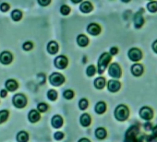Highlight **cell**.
I'll return each mask as SVG.
<instances>
[{
    "mask_svg": "<svg viewBox=\"0 0 157 142\" xmlns=\"http://www.w3.org/2000/svg\"><path fill=\"white\" fill-rule=\"evenodd\" d=\"M112 59V55L110 53H103L98 60V66H97V72L101 75L105 72V70L108 66L110 61Z\"/></svg>",
    "mask_w": 157,
    "mask_h": 142,
    "instance_id": "1",
    "label": "cell"
},
{
    "mask_svg": "<svg viewBox=\"0 0 157 142\" xmlns=\"http://www.w3.org/2000/svg\"><path fill=\"white\" fill-rule=\"evenodd\" d=\"M128 115H129V110L124 104L118 105L115 110V117L117 121L123 122L128 118Z\"/></svg>",
    "mask_w": 157,
    "mask_h": 142,
    "instance_id": "2",
    "label": "cell"
},
{
    "mask_svg": "<svg viewBox=\"0 0 157 142\" xmlns=\"http://www.w3.org/2000/svg\"><path fill=\"white\" fill-rule=\"evenodd\" d=\"M12 103H13V105L16 107V108H24L26 105H27V98L24 94H21V93H18L16 95H14L13 99H12Z\"/></svg>",
    "mask_w": 157,
    "mask_h": 142,
    "instance_id": "3",
    "label": "cell"
},
{
    "mask_svg": "<svg viewBox=\"0 0 157 142\" xmlns=\"http://www.w3.org/2000/svg\"><path fill=\"white\" fill-rule=\"evenodd\" d=\"M108 74L113 79H119L122 75L121 67L117 63H112L108 68Z\"/></svg>",
    "mask_w": 157,
    "mask_h": 142,
    "instance_id": "4",
    "label": "cell"
},
{
    "mask_svg": "<svg viewBox=\"0 0 157 142\" xmlns=\"http://www.w3.org/2000/svg\"><path fill=\"white\" fill-rule=\"evenodd\" d=\"M49 82H50L51 85H53L55 87H58V86H61L65 82V78H64V76L62 74L55 72V73L50 75Z\"/></svg>",
    "mask_w": 157,
    "mask_h": 142,
    "instance_id": "5",
    "label": "cell"
},
{
    "mask_svg": "<svg viewBox=\"0 0 157 142\" xmlns=\"http://www.w3.org/2000/svg\"><path fill=\"white\" fill-rule=\"evenodd\" d=\"M128 58L133 62H139L142 58V53L139 48H131L128 53Z\"/></svg>",
    "mask_w": 157,
    "mask_h": 142,
    "instance_id": "6",
    "label": "cell"
},
{
    "mask_svg": "<svg viewBox=\"0 0 157 142\" xmlns=\"http://www.w3.org/2000/svg\"><path fill=\"white\" fill-rule=\"evenodd\" d=\"M54 63H55V66L58 69H65L68 65L67 58L65 55H59L56 57Z\"/></svg>",
    "mask_w": 157,
    "mask_h": 142,
    "instance_id": "7",
    "label": "cell"
},
{
    "mask_svg": "<svg viewBox=\"0 0 157 142\" xmlns=\"http://www.w3.org/2000/svg\"><path fill=\"white\" fill-rule=\"evenodd\" d=\"M134 25L136 29H140L143 26L144 24V18H143V9L139 10L138 12L135 13L134 15Z\"/></svg>",
    "mask_w": 157,
    "mask_h": 142,
    "instance_id": "8",
    "label": "cell"
},
{
    "mask_svg": "<svg viewBox=\"0 0 157 142\" xmlns=\"http://www.w3.org/2000/svg\"><path fill=\"white\" fill-rule=\"evenodd\" d=\"M140 118H142L143 120L149 121L153 117V112L152 110L148 107V106H143L140 110Z\"/></svg>",
    "mask_w": 157,
    "mask_h": 142,
    "instance_id": "9",
    "label": "cell"
},
{
    "mask_svg": "<svg viewBox=\"0 0 157 142\" xmlns=\"http://www.w3.org/2000/svg\"><path fill=\"white\" fill-rule=\"evenodd\" d=\"M139 133V126L138 125H132L128 128V130L126 133V139L128 141H134L137 134Z\"/></svg>",
    "mask_w": 157,
    "mask_h": 142,
    "instance_id": "10",
    "label": "cell"
},
{
    "mask_svg": "<svg viewBox=\"0 0 157 142\" xmlns=\"http://www.w3.org/2000/svg\"><path fill=\"white\" fill-rule=\"evenodd\" d=\"M87 32L93 36H97L101 33V27L97 23H90L87 27Z\"/></svg>",
    "mask_w": 157,
    "mask_h": 142,
    "instance_id": "11",
    "label": "cell"
},
{
    "mask_svg": "<svg viewBox=\"0 0 157 142\" xmlns=\"http://www.w3.org/2000/svg\"><path fill=\"white\" fill-rule=\"evenodd\" d=\"M13 61V55L11 53L5 51L0 54V62L3 65H10Z\"/></svg>",
    "mask_w": 157,
    "mask_h": 142,
    "instance_id": "12",
    "label": "cell"
},
{
    "mask_svg": "<svg viewBox=\"0 0 157 142\" xmlns=\"http://www.w3.org/2000/svg\"><path fill=\"white\" fill-rule=\"evenodd\" d=\"M121 88V84L119 81L116 80H111L107 83V89L110 92H117Z\"/></svg>",
    "mask_w": 157,
    "mask_h": 142,
    "instance_id": "13",
    "label": "cell"
},
{
    "mask_svg": "<svg viewBox=\"0 0 157 142\" xmlns=\"http://www.w3.org/2000/svg\"><path fill=\"white\" fill-rule=\"evenodd\" d=\"M131 73L135 77H140L143 73V66L140 64H134L131 66Z\"/></svg>",
    "mask_w": 157,
    "mask_h": 142,
    "instance_id": "14",
    "label": "cell"
},
{
    "mask_svg": "<svg viewBox=\"0 0 157 142\" xmlns=\"http://www.w3.org/2000/svg\"><path fill=\"white\" fill-rule=\"evenodd\" d=\"M6 89L9 92H15L19 88V84L15 80H9L6 81Z\"/></svg>",
    "mask_w": 157,
    "mask_h": 142,
    "instance_id": "15",
    "label": "cell"
},
{
    "mask_svg": "<svg viewBox=\"0 0 157 142\" xmlns=\"http://www.w3.org/2000/svg\"><path fill=\"white\" fill-rule=\"evenodd\" d=\"M77 43L81 47H86L89 44V39L84 34H80L77 37Z\"/></svg>",
    "mask_w": 157,
    "mask_h": 142,
    "instance_id": "16",
    "label": "cell"
},
{
    "mask_svg": "<svg viewBox=\"0 0 157 142\" xmlns=\"http://www.w3.org/2000/svg\"><path fill=\"white\" fill-rule=\"evenodd\" d=\"M28 118H29V121L31 123H36L40 120L41 118V115L40 114L38 113V111L36 110H32L30 111L29 114H28Z\"/></svg>",
    "mask_w": 157,
    "mask_h": 142,
    "instance_id": "17",
    "label": "cell"
},
{
    "mask_svg": "<svg viewBox=\"0 0 157 142\" xmlns=\"http://www.w3.org/2000/svg\"><path fill=\"white\" fill-rule=\"evenodd\" d=\"M51 124H52L53 127H55V128H60L63 125V118L60 115L56 114V115L53 116L52 121H51Z\"/></svg>",
    "mask_w": 157,
    "mask_h": 142,
    "instance_id": "18",
    "label": "cell"
},
{
    "mask_svg": "<svg viewBox=\"0 0 157 142\" xmlns=\"http://www.w3.org/2000/svg\"><path fill=\"white\" fill-rule=\"evenodd\" d=\"M93 9H94V7H93L92 3L89 1H84L80 6V9L83 13H90L93 10Z\"/></svg>",
    "mask_w": 157,
    "mask_h": 142,
    "instance_id": "19",
    "label": "cell"
},
{
    "mask_svg": "<svg viewBox=\"0 0 157 142\" xmlns=\"http://www.w3.org/2000/svg\"><path fill=\"white\" fill-rule=\"evenodd\" d=\"M47 51L51 54H56L58 52V44H57V43L55 42V41L49 42V43L47 44Z\"/></svg>",
    "mask_w": 157,
    "mask_h": 142,
    "instance_id": "20",
    "label": "cell"
},
{
    "mask_svg": "<svg viewBox=\"0 0 157 142\" xmlns=\"http://www.w3.org/2000/svg\"><path fill=\"white\" fill-rule=\"evenodd\" d=\"M80 121H81V125H82V126L87 127V126H89V125H91L92 119H91V116H90L88 114H83L81 116Z\"/></svg>",
    "mask_w": 157,
    "mask_h": 142,
    "instance_id": "21",
    "label": "cell"
},
{
    "mask_svg": "<svg viewBox=\"0 0 157 142\" xmlns=\"http://www.w3.org/2000/svg\"><path fill=\"white\" fill-rule=\"evenodd\" d=\"M94 87H95L96 89L102 90V89H104L105 86V79L103 78V77H99V78L95 79V80H94Z\"/></svg>",
    "mask_w": 157,
    "mask_h": 142,
    "instance_id": "22",
    "label": "cell"
},
{
    "mask_svg": "<svg viewBox=\"0 0 157 142\" xmlns=\"http://www.w3.org/2000/svg\"><path fill=\"white\" fill-rule=\"evenodd\" d=\"M106 111V104L104 102H99L95 105V113L98 114H103Z\"/></svg>",
    "mask_w": 157,
    "mask_h": 142,
    "instance_id": "23",
    "label": "cell"
},
{
    "mask_svg": "<svg viewBox=\"0 0 157 142\" xmlns=\"http://www.w3.org/2000/svg\"><path fill=\"white\" fill-rule=\"evenodd\" d=\"M29 140V135L25 131H21L17 135V141L18 142H28Z\"/></svg>",
    "mask_w": 157,
    "mask_h": 142,
    "instance_id": "24",
    "label": "cell"
},
{
    "mask_svg": "<svg viewBox=\"0 0 157 142\" xmlns=\"http://www.w3.org/2000/svg\"><path fill=\"white\" fill-rule=\"evenodd\" d=\"M106 135H107L106 130L105 128H103V127H99V128H97L95 130V136H96V137L98 139H104V138H105L106 137Z\"/></svg>",
    "mask_w": 157,
    "mask_h": 142,
    "instance_id": "25",
    "label": "cell"
},
{
    "mask_svg": "<svg viewBox=\"0 0 157 142\" xmlns=\"http://www.w3.org/2000/svg\"><path fill=\"white\" fill-rule=\"evenodd\" d=\"M11 18L14 21H20L22 19V12L19 9H15L11 13Z\"/></svg>",
    "mask_w": 157,
    "mask_h": 142,
    "instance_id": "26",
    "label": "cell"
},
{
    "mask_svg": "<svg viewBox=\"0 0 157 142\" xmlns=\"http://www.w3.org/2000/svg\"><path fill=\"white\" fill-rule=\"evenodd\" d=\"M9 115H10V113H9L8 110H2V111H0V124L5 123L8 120Z\"/></svg>",
    "mask_w": 157,
    "mask_h": 142,
    "instance_id": "27",
    "label": "cell"
},
{
    "mask_svg": "<svg viewBox=\"0 0 157 142\" xmlns=\"http://www.w3.org/2000/svg\"><path fill=\"white\" fill-rule=\"evenodd\" d=\"M147 9H148V10L150 12L155 13L157 11V2L153 1V0H152V1H151V2H149L148 5H147Z\"/></svg>",
    "mask_w": 157,
    "mask_h": 142,
    "instance_id": "28",
    "label": "cell"
},
{
    "mask_svg": "<svg viewBox=\"0 0 157 142\" xmlns=\"http://www.w3.org/2000/svg\"><path fill=\"white\" fill-rule=\"evenodd\" d=\"M96 73V68L94 65H91L87 67V70H86V74L88 77H93L94 76Z\"/></svg>",
    "mask_w": 157,
    "mask_h": 142,
    "instance_id": "29",
    "label": "cell"
},
{
    "mask_svg": "<svg viewBox=\"0 0 157 142\" xmlns=\"http://www.w3.org/2000/svg\"><path fill=\"white\" fill-rule=\"evenodd\" d=\"M88 105H89V102H88V100L85 99V98L81 99L80 103H78V107H80L81 110H85V109H87Z\"/></svg>",
    "mask_w": 157,
    "mask_h": 142,
    "instance_id": "30",
    "label": "cell"
},
{
    "mask_svg": "<svg viewBox=\"0 0 157 142\" xmlns=\"http://www.w3.org/2000/svg\"><path fill=\"white\" fill-rule=\"evenodd\" d=\"M47 98L50 101H56L57 99V92L55 90H50L47 92Z\"/></svg>",
    "mask_w": 157,
    "mask_h": 142,
    "instance_id": "31",
    "label": "cell"
},
{
    "mask_svg": "<svg viewBox=\"0 0 157 142\" xmlns=\"http://www.w3.org/2000/svg\"><path fill=\"white\" fill-rule=\"evenodd\" d=\"M74 95H75V94H74V92H73L72 90H67V91H65L64 93H63L64 98L67 99V100H71V99H73Z\"/></svg>",
    "mask_w": 157,
    "mask_h": 142,
    "instance_id": "32",
    "label": "cell"
},
{
    "mask_svg": "<svg viewBox=\"0 0 157 142\" xmlns=\"http://www.w3.org/2000/svg\"><path fill=\"white\" fill-rule=\"evenodd\" d=\"M60 12L62 15L64 16H67L70 13V8L67 5H62L61 8H60Z\"/></svg>",
    "mask_w": 157,
    "mask_h": 142,
    "instance_id": "33",
    "label": "cell"
},
{
    "mask_svg": "<svg viewBox=\"0 0 157 142\" xmlns=\"http://www.w3.org/2000/svg\"><path fill=\"white\" fill-rule=\"evenodd\" d=\"M37 109L41 113H45L48 110V105L46 103H39L37 105Z\"/></svg>",
    "mask_w": 157,
    "mask_h": 142,
    "instance_id": "34",
    "label": "cell"
},
{
    "mask_svg": "<svg viewBox=\"0 0 157 142\" xmlns=\"http://www.w3.org/2000/svg\"><path fill=\"white\" fill-rule=\"evenodd\" d=\"M33 43L32 42H26V43H24L23 45H22V48H23V50H25V51H30V50L33 49Z\"/></svg>",
    "mask_w": 157,
    "mask_h": 142,
    "instance_id": "35",
    "label": "cell"
},
{
    "mask_svg": "<svg viewBox=\"0 0 157 142\" xmlns=\"http://www.w3.org/2000/svg\"><path fill=\"white\" fill-rule=\"evenodd\" d=\"M10 6L8 3H2L1 5H0V10H1L2 12H7L10 10Z\"/></svg>",
    "mask_w": 157,
    "mask_h": 142,
    "instance_id": "36",
    "label": "cell"
},
{
    "mask_svg": "<svg viewBox=\"0 0 157 142\" xmlns=\"http://www.w3.org/2000/svg\"><path fill=\"white\" fill-rule=\"evenodd\" d=\"M54 137H55V139H56V140H61V139H63V137H64V134H63L62 132H60V131H57V132L55 133Z\"/></svg>",
    "mask_w": 157,
    "mask_h": 142,
    "instance_id": "37",
    "label": "cell"
},
{
    "mask_svg": "<svg viewBox=\"0 0 157 142\" xmlns=\"http://www.w3.org/2000/svg\"><path fill=\"white\" fill-rule=\"evenodd\" d=\"M38 3L43 7H46L51 3V0H38Z\"/></svg>",
    "mask_w": 157,
    "mask_h": 142,
    "instance_id": "38",
    "label": "cell"
},
{
    "mask_svg": "<svg viewBox=\"0 0 157 142\" xmlns=\"http://www.w3.org/2000/svg\"><path fill=\"white\" fill-rule=\"evenodd\" d=\"M118 53V48L117 47H111L110 49V54L111 55H115Z\"/></svg>",
    "mask_w": 157,
    "mask_h": 142,
    "instance_id": "39",
    "label": "cell"
},
{
    "mask_svg": "<svg viewBox=\"0 0 157 142\" xmlns=\"http://www.w3.org/2000/svg\"><path fill=\"white\" fill-rule=\"evenodd\" d=\"M7 95H8V91L7 90H2L1 92H0V96H1L2 98L7 97Z\"/></svg>",
    "mask_w": 157,
    "mask_h": 142,
    "instance_id": "40",
    "label": "cell"
},
{
    "mask_svg": "<svg viewBox=\"0 0 157 142\" xmlns=\"http://www.w3.org/2000/svg\"><path fill=\"white\" fill-rule=\"evenodd\" d=\"M144 128H145V130H151V124L149 123V122H147L145 124V125H144Z\"/></svg>",
    "mask_w": 157,
    "mask_h": 142,
    "instance_id": "41",
    "label": "cell"
},
{
    "mask_svg": "<svg viewBox=\"0 0 157 142\" xmlns=\"http://www.w3.org/2000/svg\"><path fill=\"white\" fill-rule=\"evenodd\" d=\"M152 49H153L154 53H156V54H157V40H156V41H154V43H152Z\"/></svg>",
    "mask_w": 157,
    "mask_h": 142,
    "instance_id": "42",
    "label": "cell"
},
{
    "mask_svg": "<svg viewBox=\"0 0 157 142\" xmlns=\"http://www.w3.org/2000/svg\"><path fill=\"white\" fill-rule=\"evenodd\" d=\"M152 133H153V136H154L155 137H157V125L152 129Z\"/></svg>",
    "mask_w": 157,
    "mask_h": 142,
    "instance_id": "43",
    "label": "cell"
},
{
    "mask_svg": "<svg viewBox=\"0 0 157 142\" xmlns=\"http://www.w3.org/2000/svg\"><path fill=\"white\" fill-rule=\"evenodd\" d=\"M78 142H91L88 138H81Z\"/></svg>",
    "mask_w": 157,
    "mask_h": 142,
    "instance_id": "44",
    "label": "cell"
},
{
    "mask_svg": "<svg viewBox=\"0 0 157 142\" xmlns=\"http://www.w3.org/2000/svg\"><path fill=\"white\" fill-rule=\"evenodd\" d=\"M70 1L73 3V4H78V3H81L82 0H70Z\"/></svg>",
    "mask_w": 157,
    "mask_h": 142,
    "instance_id": "45",
    "label": "cell"
},
{
    "mask_svg": "<svg viewBox=\"0 0 157 142\" xmlns=\"http://www.w3.org/2000/svg\"><path fill=\"white\" fill-rule=\"evenodd\" d=\"M121 1L124 2V3H128V2L130 1V0H121Z\"/></svg>",
    "mask_w": 157,
    "mask_h": 142,
    "instance_id": "46",
    "label": "cell"
},
{
    "mask_svg": "<svg viewBox=\"0 0 157 142\" xmlns=\"http://www.w3.org/2000/svg\"><path fill=\"white\" fill-rule=\"evenodd\" d=\"M151 1H152V0H151Z\"/></svg>",
    "mask_w": 157,
    "mask_h": 142,
    "instance_id": "47",
    "label": "cell"
}]
</instances>
